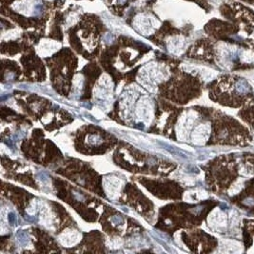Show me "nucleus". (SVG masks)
Returning <instances> with one entry per match:
<instances>
[{
    "label": "nucleus",
    "instance_id": "obj_1",
    "mask_svg": "<svg viewBox=\"0 0 254 254\" xmlns=\"http://www.w3.org/2000/svg\"><path fill=\"white\" fill-rule=\"evenodd\" d=\"M168 76L167 70H164V68L159 66L156 63L149 64L146 66L144 69L140 71L139 81L142 84L148 88L149 91H152L154 88H156L155 84L157 82H161Z\"/></svg>",
    "mask_w": 254,
    "mask_h": 254
},
{
    "label": "nucleus",
    "instance_id": "obj_2",
    "mask_svg": "<svg viewBox=\"0 0 254 254\" xmlns=\"http://www.w3.org/2000/svg\"><path fill=\"white\" fill-rule=\"evenodd\" d=\"M133 25L139 32L149 35L151 32H153L155 28L159 26V22L152 16L146 15V14H139L135 17Z\"/></svg>",
    "mask_w": 254,
    "mask_h": 254
},
{
    "label": "nucleus",
    "instance_id": "obj_3",
    "mask_svg": "<svg viewBox=\"0 0 254 254\" xmlns=\"http://www.w3.org/2000/svg\"><path fill=\"white\" fill-rule=\"evenodd\" d=\"M136 114L139 120L143 122H149L152 117V105L148 98H142L136 108Z\"/></svg>",
    "mask_w": 254,
    "mask_h": 254
},
{
    "label": "nucleus",
    "instance_id": "obj_4",
    "mask_svg": "<svg viewBox=\"0 0 254 254\" xmlns=\"http://www.w3.org/2000/svg\"><path fill=\"white\" fill-rule=\"evenodd\" d=\"M104 188L108 196L115 199L119 196L122 188V181L116 177H106L104 179Z\"/></svg>",
    "mask_w": 254,
    "mask_h": 254
},
{
    "label": "nucleus",
    "instance_id": "obj_5",
    "mask_svg": "<svg viewBox=\"0 0 254 254\" xmlns=\"http://www.w3.org/2000/svg\"><path fill=\"white\" fill-rule=\"evenodd\" d=\"M61 44L50 39H43L37 47V52L41 56H50L53 52L59 50Z\"/></svg>",
    "mask_w": 254,
    "mask_h": 254
},
{
    "label": "nucleus",
    "instance_id": "obj_6",
    "mask_svg": "<svg viewBox=\"0 0 254 254\" xmlns=\"http://www.w3.org/2000/svg\"><path fill=\"white\" fill-rule=\"evenodd\" d=\"M81 234L74 229H67L59 235V242L64 247H73L80 241Z\"/></svg>",
    "mask_w": 254,
    "mask_h": 254
},
{
    "label": "nucleus",
    "instance_id": "obj_7",
    "mask_svg": "<svg viewBox=\"0 0 254 254\" xmlns=\"http://www.w3.org/2000/svg\"><path fill=\"white\" fill-rule=\"evenodd\" d=\"M185 48V39L182 36L170 37L168 40V49L173 54H180Z\"/></svg>",
    "mask_w": 254,
    "mask_h": 254
},
{
    "label": "nucleus",
    "instance_id": "obj_8",
    "mask_svg": "<svg viewBox=\"0 0 254 254\" xmlns=\"http://www.w3.org/2000/svg\"><path fill=\"white\" fill-rule=\"evenodd\" d=\"M13 7L18 13L24 15H31L33 9V4L32 0H19L13 5Z\"/></svg>",
    "mask_w": 254,
    "mask_h": 254
},
{
    "label": "nucleus",
    "instance_id": "obj_9",
    "mask_svg": "<svg viewBox=\"0 0 254 254\" xmlns=\"http://www.w3.org/2000/svg\"><path fill=\"white\" fill-rule=\"evenodd\" d=\"M207 135H208V131H207L206 128H205L204 126H202V127H200V128H198L193 133L192 139L195 143L201 144V143H204L205 141H206Z\"/></svg>",
    "mask_w": 254,
    "mask_h": 254
},
{
    "label": "nucleus",
    "instance_id": "obj_10",
    "mask_svg": "<svg viewBox=\"0 0 254 254\" xmlns=\"http://www.w3.org/2000/svg\"><path fill=\"white\" fill-rule=\"evenodd\" d=\"M209 221H211V225H213L214 227H221L223 225H225V217H224V214L222 215H217L216 212L214 211L212 212V214L209 217Z\"/></svg>",
    "mask_w": 254,
    "mask_h": 254
},
{
    "label": "nucleus",
    "instance_id": "obj_11",
    "mask_svg": "<svg viewBox=\"0 0 254 254\" xmlns=\"http://www.w3.org/2000/svg\"><path fill=\"white\" fill-rule=\"evenodd\" d=\"M19 35H20V32H19L17 30H12V31L6 32V35H3V38L7 39V40H8V39H14V38H16L17 36H19Z\"/></svg>",
    "mask_w": 254,
    "mask_h": 254
},
{
    "label": "nucleus",
    "instance_id": "obj_12",
    "mask_svg": "<svg viewBox=\"0 0 254 254\" xmlns=\"http://www.w3.org/2000/svg\"><path fill=\"white\" fill-rule=\"evenodd\" d=\"M242 187H243L242 182H237L235 185H233V186H232V188H231V192H233L232 194H235V193H237V192L240 191V189L242 188Z\"/></svg>",
    "mask_w": 254,
    "mask_h": 254
}]
</instances>
